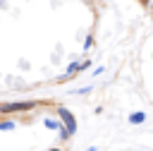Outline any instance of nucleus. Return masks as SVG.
<instances>
[{"instance_id":"8","label":"nucleus","mask_w":153,"mask_h":151,"mask_svg":"<svg viewBox=\"0 0 153 151\" xmlns=\"http://www.w3.org/2000/svg\"><path fill=\"white\" fill-rule=\"evenodd\" d=\"M88 67H91V60H88V58L79 62V72H84V70H88Z\"/></svg>"},{"instance_id":"1","label":"nucleus","mask_w":153,"mask_h":151,"mask_svg":"<svg viewBox=\"0 0 153 151\" xmlns=\"http://www.w3.org/2000/svg\"><path fill=\"white\" fill-rule=\"evenodd\" d=\"M38 108V101H7L0 103V115H12V113H26Z\"/></svg>"},{"instance_id":"4","label":"nucleus","mask_w":153,"mask_h":151,"mask_svg":"<svg viewBox=\"0 0 153 151\" xmlns=\"http://www.w3.org/2000/svg\"><path fill=\"white\" fill-rule=\"evenodd\" d=\"M43 125H45L48 129H57V132H60V129H65V127H62V122H60V120H55V117H43Z\"/></svg>"},{"instance_id":"6","label":"nucleus","mask_w":153,"mask_h":151,"mask_svg":"<svg viewBox=\"0 0 153 151\" xmlns=\"http://www.w3.org/2000/svg\"><path fill=\"white\" fill-rule=\"evenodd\" d=\"M17 127V122L12 120V117H5V120H0V132H12Z\"/></svg>"},{"instance_id":"10","label":"nucleus","mask_w":153,"mask_h":151,"mask_svg":"<svg viewBox=\"0 0 153 151\" xmlns=\"http://www.w3.org/2000/svg\"><path fill=\"white\" fill-rule=\"evenodd\" d=\"M45 151H65V149H60V146H53V149H45Z\"/></svg>"},{"instance_id":"7","label":"nucleus","mask_w":153,"mask_h":151,"mask_svg":"<svg viewBox=\"0 0 153 151\" xmlns=\"http://www.w3.org/2000/svg\"><path fill=\"white\" fill-rule=\"evenodd\" d=\"M91 46H93V34H88V36H86V41H84V50H88Z\"/></svg>"},{"instance_id":"2","label":"nucleus","mask_w":153,"mask_h":151,"mask_svg":"<svg viewBox=\"0 0 153 151\" xmlns=\"http://www.w3.org/2000/svg\"><path fill=\"white\" fill-rule=\"evenodd\" d=\"M55 113H57V120L62 122L65 132H67L69 137H72V134H76V117L72 115V110H67V108H57Z\"/></svg>"},{"instance_id":"9","label":"nucleus","mask_w":153,"mask_h":151,"mask_svg":"<svg viewBox=\"0 0 153 151\" xmlns=\"http://www.w3.org/2000/svg\"><path fill=\"white\" fill-rule=\"evenodd\" d=\"M91 91V86H81V89H76V93H88Z\"/></svg>"},{"instance_id":"3","label":"nucleus","mask_w":153,"mask_h":151,"mask_svg":"<svg viewBox=\"0 0 153 151\" xmlns=\"http://www.w3.org/2000/svg\"><path fill=\"white\" fill-rule=\"evenodd\" d=\"M74 74H79V62H69V67L65 70V74H62L60 79L65 81V79H69V77H74Z\"/></svg>"},{"instance_id":"11","label":"nucleus","mask_w":153,"mask_h":151,"mask_svg":"<svg viewBox=\"0 0 153 151\" xmlns=\"http://www.w3.org/2000/svg\"><path fill=\"white\" fill-rule=\"evenodd\" d=\"M86 151H98V149H96V146H88V149H86Z\"/></svg>"},{"instance_id":"5","label":"nucleus","mask_w":153,"mask_h":151,"mask_svg":"<svg viewBox=\"0 0 153 151\" xmlns=\"http://www.w3.org/2000/svg\"><path fill=\"white\" fill-rule=\"evenodd\" d=\"M129 122H131V125H141V122H146V113H143V110L131 113V115H129Z\"/></svg>"}]
</instances>
